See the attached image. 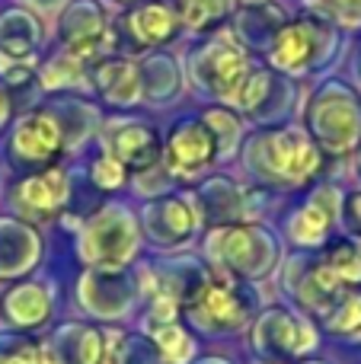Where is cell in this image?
I'll use <instances>...</instances> for the list:
<instances>
[{
  "label": "cell",
  "instance_id": "6da1fadb",
  "mask_svg": "<svg viewBox=\"0 0 361 364\" xmlns=\"http://www.w3.org/2000/svg\"><path fill=\"white\" fill-rule=\"evenodd\" d=\"M247 166L253 176L269 186L301 188L323 166V151L301 128H279V132L256 134L247 147Z\"/></svg>",
  "mask_w": 361,
  "mask_h": 364
},
{
  "label": "cell",
  "instance_id": "7a4b0ae2",
  "mask_svg": "<svg viewBox=\"0 0 361 364\" xmlns=\"http://www.w3.org/2000/svg\"><path fill=\"white\" fill-rule=\"evenodd\" d=\"M208 256L217 269L230 272L234 278L256 282L266 278L279 262V243L269 233V227L259 224H221L208 237Z\"/></svg>",
  "mask_w": 361,
  "mask_h": 364
},
{
  "label": "cell",
  "instance_id": "3957f363",
  "mask_svg": "<svg viewBox=\"0 0 361 364\" xmlns=\"http://www.w3.org/2000/svg\"><path fill=\"white\" fill-rule=\"evenodd\" d=\"M307 134L320 151L349 154L361 141V100L352 87L330 80L307 102Z\"/></svg>",
  "mask_w": 361,
  "mask_h": 364
},
{
  "label": "cell",
  "instance_id": "277c9868",
  "mask_svg": "<svg viewBox=\"0 0 361 364\" xmlns=\"http://www.w3.org/2000/svg\"><path fill=\"white\" fill-rule=\"evenodd\" d=\"M333 42H336L333 26H326L323 19H288L281 26V32L275 36V42L269 45V58H272V68L285 70L291 77H301L311 74L317 64H323L330 58Z\"/></svg>",
  "mask_w": 361,
  "mask_h": 364
},
{
  "label": "cell",
  "instance_id": "5b68a950",
  "mask_svg": "<svg viewBox=\"0 0 361 364\" xmlns=\"http://www.w3.org/2000/svg\"><path fill=\"white\" fill-rule=\"evenodd\" d=\"M138 250V224L122 208H106L83 230V259L102 269H122Z\"/></svg>",
  "mask_w": 361,
  "mask_h": 364
},
{
  "label": "cell",
  "instance_id": "8992f818",
  "mask_svg": "<svg viewBox=\"0 0 361 364\" xmlns=\"http://www.w3.org/2000/svg\"><path fill=\"white\" fill-rule=\"evenodd\" d=\"M247 77H249L247 48L234 45L230 38H217V42L205 45L195 55V61H192V80L205 93L217 96V100H237Z\"/></svg>",
  "mask_w": 361,
  "mask_h": 364
},
{
  "label": "cell",
  "instance_id": "52a82bcc",
  "mask_svg": "<svg viewBox=\"0 0 361 364\" xmlns=\"http://www.w3.org/2000/svg\"><path fill=\"white\" fill-rule=\"evenodd\" d=\"M253 346L266 358H301L317 348V329L291 310L272 307L256 320Z\"/></svg>",
  "mask_w": 361,
  "mask_h": 364
},
{
  "label": "cell",
  "instance_id": "ba28073f",
  "mask_svg": "<svg viewBox=\"0 0 361 364\" xmlns=\"http://www.w3.org/2000/svg\"><path fill=\"white\" fill-rule=\"evenodd\" d=\"M253 310V291L240 282H208V288L195 301L198 323L208 329H227V333L247 326Z\"/></svg>",
  "mask_w": 361,
  "mask_h": 364
},
{
  "label": "cell",
  "instance_id": "9c48e42d",
  "mask_svg": "<svg viewBox=\"0 0 361 364\" xmlns=\"http://www.w3.org/2000/svg\"><path fill=\"white\" fill-rule=\"evenodd\" d=\"M339 218H343V192L326 182V186H320L307 198V205H301L288 218V224H285L288 240L298 246H320L330 240Z\"/></svg>",
  "mask_w": 361,
  "mask_h": 364
},
{
  "label": "cell",
  "instance_id": "30bf717a",
  "mask_svg": "<svg viewBox=\"0 0 361 364\" xmlns=\"http://www.w3.org/2000/svg\"><path fill=\"white\" fill-rule=\"evenodd\" d=\"M217 157L215 134L205 122H179L166 141V166L179 176H195L208 170Z\"/></svg>",
  "mask_w": 361,
  "mask_h": 364
},
{
  "label": "cell",
  "instance_id": "8fae6325",
  "mask_svg": "<svg viewBox=\"0 0 361 364\" xmlns=\"http://www.w3.org/2000/svg\"><path fill=\"white\" fill-rule=\"evenodd\" d=\"M285 23H288V13L281 10L275 0L243 4L234 16V29H237V36H240V45L243 48H256V51L269 48Z\"/></svg>",
  "mask_w": 361,
  "mask_h": 364
},
{
  "label": "cell",
  "instance_id": "7c38bea8",
  "mask_svg": "<svg viewBox=\"0 0 361 364\" xmlns=\"http://www.w3.org/2000/svg\"><path fill=\"white\" fill-rule=\"evenodd\" d=\"M144 224H147V233H151L157 243L179 246L192 237V230H195V224H198V214H195V208H192V201L163 198V201H153L144 211Z\"/></svg>",
  "mask_w": 361,
  "mask_h": 364
},
{
  "label": "cell",
  "instance_id": "4fadbf2b",
  "mask_svg": "<svg viewBox=\"0 0 361 364\" xmlns=\"http://www.w3.org/2000/svg\"><path fill=\"white\" fill-rule=\"evenodd\" d=\"M109 157L131 170H151L160 160V138L147 125H119L109 134Z\"/></svg>",
  "mask_w": 361,
  "mask_h": 364
},
{
  "label": "cell",
  "instance_id": "5bb4252c",
  "mask_svg": "<svg viewBox=\"0 0 361 364\" xmlns=\"http://www.w3.org/2000/svg\"><path fill=\"white\" fill-rule=\"evenodd\" d=\"M13 147H16L19 157L32 160V164L51 160L61 151V128H58V122L48 112H32L16 125Z\"/></svg>",
  "mask_w": 361,
  "mask_h": 364
},
{
  "label": "cell",
  "instance_id": "9a60e30c",
  "mask_svg": "<svg viewBox=\"0 0 361 364\" xmlns=\"http://www.w3.org/2000/svg\"><path fill=\"white\" fill-rule=\"evenodd\" d=\"M294 291H298V301L304 304L307 310H317V314H330L345 294V284L326 269L323 262L307 265V272L294 282Z\"/></svg>",
  "mask_w": 361,
  "mask_h": 364
},
{
  "label": "cell",
  "instance_id": "2e32d148",
  "mask_svg": "<svg viewBox=\"0 0 361 364\" xmlns=\"http://www.w3.org/2000/svg\"><path fill=\"white\" fill-rule=\"evenodd\" d=\"M96 90L112 106H134L141 100V74L131 61H102L96 70Z\"/></svg>",
  "mask_w": 361,
  "mask_h": 364
},
{
  "label": "cell",
  "instance_id": "e0dca14e",
  "mask_svg": "<svg viewBox=\"0 0 361 364\" xmlns=\"http://www.w3.org/2000/svg\"><path fill=\"white\" fill-rule=\"evenodd\" d=\"M128 29L141 45H163L179 32V16L166 4H147L128 13Z\"/></svg>",
  "mask_w": 361,
  "mask_h": 364
},
{
  "label": "cell",
  "instance_id": "ac0fdd59",
  "mask_svg": "<svg viewBox=\"0 0 361 364\" xmlns=\"http://www.w3.org/2000/svg\"><path fill=\"white\" fill-rule=\"evenodd\" d=\"M74 19H77V29L68 32V51H70V58L80 61V58L96 55L106 45V19H102V13L90 0H83L77 6Z\"/></svg>",
  "mask_w": 361,
  "mask_h": 364
},
{
  "label": "cell",
  "instance_id": "d6986e66",
  "mask_svg": "<svg viewBox=\"0 0 361 364\" xmlns=\"http://www.w3.org/2000/svg\"><path fill=\"white\" fill-rule=\"evenodd\" d=\"M68 198V176L64 170H48L42 176H32L19 186V201L32 211H58Z\"/></svg>",
  "mask_w": 361,
  "mask_h": 364
},
{
  "label": "cell",
  "instance_id": "ffe728a7",
  "mask_svg": "<svg viewBox=\"0 0 361 364\" xmlns=\"http://www.w3.org/2000/svg\"><path fill=\"white\" fill-rule=\"evenodd\" d=\"M323 265L345 284H361V237H339L326 246Z\"/></svg>",
  "mask_w": 361,
  "mask_h": 364
},
{
  "label": "cell",
  "instance_id": "44dd1931",
  "mask_svg": "<svg viewBox=\"0 0 361 364\" xmlns=\"http://www.w3.org/2000/svg\"><path fill=\"white\" fill-rule=\"evenodd\" d=\"M51 301H48V291L38 288V284H23V288L10 291L6 297V314H10L13 323L19 326H36L48 316Z\"/></svg>",
  "mask_w": 361,
  "mask_h": 364
},
{
  "label": "cell",
  "instance_id": "7402d4cb",
  "mask_svg": "<svg viewBox=\"0 0 361 364\" xmlns=\"http://www.w3.org/2000/svg\"><path fill=\"white\" fill-rule=\"evenodd\" d=\"M275 90H279V77H275L272 70H249V77L243 80V87H240V93H237L234 102L243 109V112L262 119V115L269 112V102L275 100Z\"/></svg>",
  "mask_w": 361,
  "mask_h": 364
},
{
  "label": "cell",
  "instance_id": "603a6c76",
  "mask_svg": "<svg viewBox=\"0 0 361 364\" xmlns=\"http://www.w3.org/2000/svg\"><path fill=\"white\" fill-rule=\"evenodd\" d=\"M326 329L339 339L361 342V291H345L343 301L326 314Z\"/></svg>",
  "mask_w": 361,
  "mask_h": 364
},
{
  "label": "cell",
  "instance_id": "cb8c5ba5",
  "mask_svg": "<svg viewBox=\"0 0 361 364\" xmlns=\"http://www.w3.org/2000/svg\"><path fill=\"white\" fill-rule=\"evenodd\" d=\"M179 4V23H185L195 32H208L230 13L234 0H176Z\"/></svg>",
  "mask_w": 361,
  "mask_h": 364
},
{
  "label": "cell",
  "instance_id": "d4e9b609",
  "mask_svg": "<svg viewBox=\"0 0 361 364\" xmlns=\"http://www.w3.org/2000/svg\"><path fill=\"white\" fill-rule=\"evenodd\" d=\"M202 122L208 125V132L215 134V144H217V154L221 157H230L237 151L243 138V125H240V115L230 112V109H208L202 115Z\"/></svg>",
  "mask_w": 361,
  "mask_h": 364
},
{
  "label": "cell",
  "instance_id": "484cf974",
  "mask_svg": "<svg viewBox=\"0 0 361 364\" xmlns=\"http://www.w3.org/2000/svg\"><path fill=\"white\" fill-rule=\"evenodd\" d=\"M153 346H157V352L163 355V361L170 364H189L192 355H195V342L189 339V333H185L179 323H166V326L153 329Z\"/></svg>",
  "mask_w": 361,
  "mask_h": 364
},
{
  "label": "cell",
  "instance_id": "4316f807",
  "mask_svg": "<svg viewBox=\"0 0 361 364\" xmlns=\"http://www.w3.org/2000/svg\"><path fill=\"white\" fill-rule=\"evenodd\" d=\"M80 80V64L77 58H58L45 68V87H64V83H77Z\"/></svg>",
  "mask_w": 361,
  "mask_h": 364
},
{
  "label": "cell",
  "instance_id": "83f0119b",
  "mask_svg": "<svg viewBox=\"0 0 361 364\" xmlns=\"http://www.w3.org/2000/svg\"><path fill=\"white\" fill-rule=\"evenodd\" d=\"M93 179H96V186H102V188H119L122 182H125V166L115 157H102V160H96V166H93Z\"/></svg>",
  "mask_w": 361,
  "mask_h": 364
},
{
  "label": "cell",
  "instance_id": "f1b7e54d",
  "mask_svg": "<svg viewBox=\"0 0 361 364\" xmlns=\"http://www.w3.org/2000/svg\"><path fill=\"white\" fill-rule=\"evenodd\" d=\"M102 346H106V333H96V329H87L80 336V346H77V361L80 364H96L102 355Z\"/></svg>",
  "mask_w": 361,
  "mask_h": 364
},
{
  "label": "cell",
  "instance_id": "f546056e",
  "mask_svg": "<svg viewBox=\"0 0 361 364\" xmlns=\"http://www.w3.org/2000/svg\"><path fill=\"white\" fill-rule=\"evenodd\" d=\"M42 355H45V348L23 342V346H13L6 352H0V364H42Z\"/></svg>",
  "mask_w": 361,
  "mask_h": 364
},
{
  "label": "cell",
  "instance_id": "4dcf8cb0",
  "mask_svg": "<svg viewBox=\"0 0 361 364\" xmlns=\"http://www.w3.org/2000/svg\"><path fill=\"white\" fill-rule=\"evenodd\" d=\"M326 10L336 13V19L343 26L361 23V0H326Z\"/></svg>",
  "mask_w": 361,
  "mask_h": 364
},
{
  "label": "cell",
  "instance_id": "1f68e13d",
  "mask_svg": "<svg viewBox=\"0 0 361 364\" xmlns=\"http://www.w3.org/2000/svg\"><path fill=\"white\" fill-rule=\"evenodd\" d=\"M96 364H125V336L122 333H106V346Z\"/></svg>",
  "mask_w": 361,
  "mask_h": 364
},
{
  "label": "cell",
  "instance_id": "d6a6232c",
  "mask_svg": "<svg viewBox=\"0 0 361 364\" xmlns=\"http://www.w3.org/2000/svg\"><path fill=\"white\" fill-rule=\"evenodd\" d=\"M349 218H352V230L361 237V192L349 201Z\"/></svg>",
  "mask_w": 361,
  "mask_h": 364
},
{
  "label": "cell",
  "instance_id": "836d02e7",
  "mask_svg": "<svg viewBox=\"0 0 361 364\" xmlns=\"http://www.w3.org/2000/svg\"><path fill=\"white\" fill-rule=\"evenodd\" d=\"M6 112H10V102H6V96L0 93V125L6 122Z\"/></svg>",
  "mask_w": 361,
  "mask_h": 364
},
{
  "label": "cell",
  "instance_id": "e575fe53",
  "mask_svg": "<svg viewBox=\"0 0 361 364\" xmlns=\"http://www.w3.org/2000/svg\"><path fill=\"white\" fill-rule=\"evenodd\" d=\"M355 173H358V176H361V157H358V164H355Z\"/></svg>",
  "mask_w": 361,
  "mask_h": 364
},
{
  "label": "cell",
  "instance_id": "d590c367",
  "mask_svg": "<svg viewBox=\"0 0 361 364\" xmlns=\"http://www.w3.org/2000/svg\"><path fill=\"white\" fill-rule=\"evenodd\" d=\"M259 364H272V361H259Z\"/></svg>",
  "mask_w": 361,
  "mask_h": 364
},
{
  "label": "cell",
  "instance_id": "8d00e7d4",
  "mask_svg": "<svg viewBox=\"0 0 361 364\" xmlns=\"http://www.w3.org/2000/svg\"><path fill=\"white\" fill-rule=\"evenodd\" d=\"M358 68H361V64H358Z\"/></svg>",
  "mask_w": 361,
  "mask_h": 364
}]
</instances>
